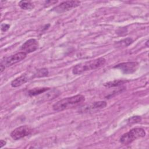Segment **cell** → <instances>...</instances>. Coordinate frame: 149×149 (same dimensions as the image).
<instances>
[{"label":"cell","instance_id":"6da1fadb","mask_svg":"<svg viewBox=\"0 0 149 149\" xmlns=\"http://www.w3.org/2000/svg\"><path fill=\"white\" fill-rule=\"evenodd\" d=\"M84 100L85 97L84 95L77 94L70 97H66L58 101L53 105L52 108L55 111H62L79 105L84 102Z\"/></svg>","mask_w":149,"mask_h":149},{"label":"cell","instance_id":"7a4b0ae2","mask_svg":"<svg viewBox=\"0 0 149 149\" xmlns=\"http://www.w3.org/2000/svg\"><path fill=\"white\" fill-rule=\"evenodd\" d=\"M106 60L104 58H98L93 60L79 63L72 69L74 74H80L88 70L96 69L102 66L105 63Z\"/></svg>","mask_w":149,"mask_h":149},{"label":"cell","instance_id":"3957f363","mask_svg":"<svg viewBox=\"0 0 149 149\" xmlns=\"http://www.w3.org/2000/svg\"><path fill=\"white\" fill-rule=\"evenodd\" d=\"M146 134L144 129L142 128H133L128 132L123 134L119 139L120 143L124 145H128L134 140L144 137Z\"/></svg>","mask_w":149,"mask_h":149},{"label":"cell","instance_id":"277c9868","mask_svg":"<svg viewBox=\"0 0 149 149\" xmlns=\"http://www.w3.org/2000/svg\"><path fill=\"white\" fill-rule=\"evenodd\" d=\"M26 54L24 52H19L14 55L5 58L1 62V72L2 73L6 67L10 66L21 61L23 60L26 57Z\"/></svg>","mask_w":149,"mask_h":149},{"label":"cell","instance_id":"5b68a950","mask_svg":"<svg viewBox=\"0 0 149 149\" xmlns=\"http://www.w3.org/2000/svg\"><path fill=\"white\" fill-rule=\"evenodd\" d=\"M33 131L32 127L27 125L20 126L15 129L10 133V137L15 140H17L30 135Z\"/></svg>","mask_w":149,"mask_h":149},{"label":"cell","instance_id":"8992f818","mask_svg":"<svg viewBox=\"0 0 149 149\" xmlns=\"http://www.w3.org/2000/svg\"><path fill=\"white\" fill-rule=\"evenodd\" d=\"M80 4V2L78 1H68L61 3L58 6L54 7L52 11L58 13L66 12L72 8L79 6Z\"/></svg>","mask_w":149,"mask_h":149},{"label":"cell","instance_id":"52a82bcc","mask_svg":"<svg viewBox=\"0 0 149 149\" xmlns=\"http://www.w3.org/2000/svg\"><path fill=\"white\" fill-rule=\"evenodd\" d=\"M138 66L139 63L137 62H127L118 64L113 68L120 70L123 73L129 74L134 72Z\"/></svg>","mask_w":149,"mask_h":149},{"label":"cell","instance_id":"ba28073f","mask_svg":"<svg viewBox=\"0 0 149 149\" xmlns=\"http://www.w3.org/2000/svg\"><path fill=\"white\" fill-rule=\"evenodd\" d=\"M38 45L39 44L38 41L34 38H31L27 40L21 46L20 49L22 52H24L26 54H29L36 51L38 47Z\"/></svg>","mask_w":149,"mask_h":149},{"label":"cell","instance_id":"9c48e42d","mask_svg":"<svg viewBox=\"0 0 149 149\" xmlns=\"http://www.w3.org/2000/svg\"><path fill=\"white\" fill-rule=\"evenodd\" d=\"M107 104L105 101H96L92 103L91 105H90L88 107L84 108V109H83V111H94V110H97L100 109L102 108H105L107 106Z\"/></svg>","mask_w":149,"mask_h":149},{"label":"cell","instance_id":"30bf717a","mask_svg":"<svg viewBox=\"0 0 149 149\" xmlns=\"http://www.w3.org/2000/svg\"><path fill=\"white\" fill-rule=\"evenodd\" d=\"M29 80V77L27 74H23L21 76L16 77L15 79L11 81V86L13 87H17L26 83Z\"/></svg>","mask_w":149,"mask_h":149},{"label":"cell","instance_id":"8fae6325","mask_svg":"<svg viewBox=\"0 0 149 149\" xmlns=\"http://www.w3.org/2000/svg\"><path fill=\"white\" fill-rule=\"evenodd\" d=\"M49 90V88L48 87H38V88H34L30 90L29 91V95L30 97L35 96L39 95L41 93H43L48 90Z\"/></svg>","mask_w":149,"mask_h":149},{"label":"cell","instance_id":"7c38bea8","mask_svg":"<svg viewBox=\"0 0 149 149\" xmlns=\"http://www.w3.org/2000/svg\"><path fill=\"white\" fill-rule=\"evenodd\" d=\"M133 42V40L132 38L128 37L126 38H125L123 40H122L121 41H117L115 43V47H126L129 46L130 44H132Z\"/></svg>","mask_w":149,"mask_h":149},{"label":"cell","instance_id":"4fadbf2b","mask_svg":"<svg viewBox=\"0 0 149 149\" xmlns=\"http://www.w3.org/2000/svg\"><path fill=\"white\" fill-rule=\"evenodd\" d=\"M19 6L24 10H29V9H32L34 8V4L31 1H20L19 3Z\"/></svg>","mask_w":149,"mask_h":149},{"label":"cell","instance_id":"5bb4252c","mask_svg":"<svg viewBox=\"0 0 149 149\" xmlns=\"http://www.w3.org/2000/svg\"><path fill=\"white\" fill-rule=\"evenodd\" d=\"M48 71L47 69L41 68V69H37L36 71V72L33 74V78H34V77H45V76H48Z\"/></svg>","mask_w":149,"mask_h":149},{"label":"cell","instance_id":"9a60e30c","mask_svg":"<svg viewBox=\"0 0 149 149\" xmlns=\"http://www.w3.org/2000/svg\"><path fill=\"white\" fill-rule=\"evenodd\" d=\"M127 82L126 80H115L112 81H109L108 83H106L104 84V86L107 87H116L120 86L125 83Z\"/></svg>","mask_w":149,"mask_h":149},{"label":"cell","instance_id":"2e32d148","mask_svg":"<svg viewBox=\"0 0 149 149\" xmlns=\"http://www.w3.org/2000/svg\"><path fill=\"white\" fill-rule=\"evenodd\" d=\"M141 120V118L140 116H133L130 118H129L127 122L129 124H133L137 122H140Z\"/></svg>","mask_w":149,"mask_h":149},{"label":"cell","instance_id":"e0dca14e","mask_svg":"<svg viewBox=\"0 0 149 149\" xmlns=\"http://www.w3.org/2000/svg\"><path fill=\"white\" fill-rule=\"evenodd\" d=\"M10 27V25L8 24H5V23H3L1 24V30L2 31H6L7 30H8V29Z\"/></svg>","mask_w":149,"mask_h":149},{"label":"cell","instance_id":"ac0fdd59","mask_svg":"<svg viewBox=\"0 0 149 149\" xmlns=\"http://www.w3.org/2000/svg\"><path fill=\"white\" fill-rule=\"evenodd\" d=\"M6 144V141H5V140H1V141H0V144H1L0 147L2 148V147L3 146H4Z\"/></svg>","mask_w":149,"mask_h":149},{"label":"cell","instance_id":"d6986e66","mask_svg":"<svg viewBox=\"0 0 149 149\" xmlns=\"http://www.w3.org/2000/svg\"><path fill=\"white\" fill-rule=\"evenodd\" d=\"M148 41L147 40V42H146V45H147V47H148Z\"/></svg>","mask_w":149,"mask_h":149}]
</instances>
